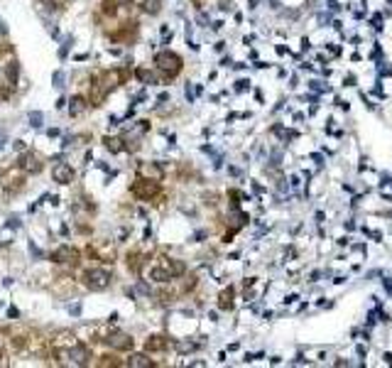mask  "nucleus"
<instances>
[{
	"instance_id": "1",
	"label": "nucleus",
	"mask_w": 392,
	"mask_h": 368,
	"mask_svg": "<svg viewBox=\"0 0 392 368\" xmlns=\"http://www.w3.org/2000/svg\"><path fill=\"white\" fill-rule=\"evenodd\" d=\"M110 282H113V275H110L108 270H103V268H93V270L86 273V287H88V290L101 292V290L110 287Z\"/></svg>"
},
{
	"instance_id": "2",
	"label": "nucleus",
	"mask_w": 392,
	"mask_h": 368,
	"mask_svg": "<svg viewBox=\"0 0 392 368\" xmlns=\"http://www.w3.org/2000/svg\"><path fill=\"white\" fill-rule=\"evenodd\" d=\"M157 67H159V71H164L172 79L181 71V59L174 52H162V54H157Z\"/></svg>"
},
{
	"instance_id": "3",
	"label": "nucleus",
	"mask_w": 392,
	"mask_h": 368,
	"mask_svg": "<svg viewBox=\"0 0 392 368\" xmlns=\"http://www.w3.org/2000/svg\"><path fill=\"white\" fill-rule=\"evenodd\" d=\"M157 182L154 179H137L135 184H132V194L137 197V199H150V197H154L157 194Z\"/></svg>"
},
{
	"instance_id": "4",
	"label": "nucleus",
	"mask_w": 392,
	"mask_h": 368,
	"mask_svg": "<svg viewBox=\"0 0 392 368\" xmlns=\"http://www.w3.org/2000/svg\"><path fill=\"white\" fill-rule=\"evenodd\" d=\"M106 344L110 348H115V351H130L132 348V336H128V334H110L106 339Z\"/></svg>"
},
{
	"instance_id": "5",
	"label": "nucleus",
	"mask_w": 392,
	"mask_h": 368,
	"mask_svg": "<svg viewBox=\"0 0 392 368\" xmlns=\"http://www.w3.org/2000/svg\"><path fill=\"white\" fill-rule=\"evenodd\" d=\"M52 177H54V182H59V184H69V182L74 179V169H71V164L59 162V164L52 169Z\"/></svg>"
},
{
	"instance_id": "6",
	"label": "nucleus",
	"mask_w": 392,
	"mask_h": 368,
	"mask_svg": "<svg viewBox=\"0 0 392 368\" xmlns=\"http://www.w3.org/2000/svg\"><path fill=\"white\" fill-rule=\"evenodd\" d=\"M69 358H71L76 366H86L88 358H91V351H88L86 346H74V348L69 351Z\"/></svg>"
},
{
	"instance_id": "7",
	"label": "nucleus",
	"mask_w": 392,
	"mask_h": 368,
	"mask_svg": "<svg viewBox=\"0 0 392 368\" xmlns=\"http://www.w3.org/2000/svg\"><path fill=\"white\" fill-rule=\"evenodd\" d=\"M20 167H22L25 172H40V169H42V164H40V160H37L35 155H25V157L20 160Z\"/></svg>"
},
{
	"instance_id": "8",
	"label": "nucleus",
	"mask_w": 392,
	"mask_h": 368,
	"mask_svg": "<svg viewBox=\"0 0 392 368\" xmlns=\"http://www.w3.org/2000/svg\"><path fill=\"white\" fill-rule=\"evenodd\" d=\"M74 255H76V253H74L69 246H62L59 251H54L52 260H54V263H69V260H74Z\"/></svg>"
},
{
	"instance_id": "9",
	"label": "nucleus",
	"mask_w": 392,
	"mask_h": 368,
	"mask_svg": "<svg viewBox=\"0 0 392 368\" xmlns=\"http://www.w3.org/2000/svg\"><path fill=\"white\" fill-rule=\"evenodd\" d=\"M128 366H135V368H147V366H152V361H150L145 353H130V358H128Z\"/></svg>"
},
{
	"instance_id": "10",
	"label": "nucleus",
	"mask_w": 392,
	"mask_h": 368,
	"mask_svg": "<svg viewBox=\"0 0 392 368\" xmlns=\"http://www.w3.org/2000/svg\"><path fill=\"white\" fill-rule=\"evenodd\" d=\"M86 106H88V103H86V98L74 96V98H71V103H69V113H71V115H79V113H84V111H86Z\"/></svg>"
},
{
	"instance_id": "11",
	"label": "nucleus",
	"mask_w": 392,
	"mask_h": 368,
	"mask_svg": "<svg viewBox=\"0 0 392 368\" xmlns=\"http://www.w3.org/2000/svg\"><path fill=\"white\" fill-rule=\"evenodd\" d=\"M169 346V341L164 339V336H150L147 339V351H162V348H167Z\"/></svg>"
},
{
	"instance_id": "12",
	"label": "nucleus",
	"mask_w": 392,
	"mask_h": 368,
	"mask_svg": "<svg viewBox=\"0 0 392 368\" xmlns=\"http://www.w3.org/2000/svg\"><path fill=\"white\" fill-rule=\"evenodd\" d=\"M164 268L169 270V275H172V277H176V275H181V273L186 270V268H184V263H181V260H174V258H172V260H167V263H164Z\"/></svg>"
},
{
	"instance_id": "13",
	"label": "nucleus",
	"mask_w": 392,
	"mask_h": 368,
	"mask_svg": "<svg viewBox=\"0 0 392 368\" xmlns=\"http://www.w3.org/2000/svg\"><path fill=\"white\" fill-rule=\"evenodd\" d=\"M150 277H152V280H157V282H167V280H172V275H169V270H167V268H152V270H150Z\"/></svg>"
},
{
	"instance_id": "14",
	"label": "nucleus",
	"mask_w": 392,
	"mask_h": 368,
	"mask_svg": "<svg viewBox=\"0 0 392 368\" xmlns=\"http://www.w3.org/2000/svg\"><path fill=\"white\" fill-rule=\"evenodd\" d=\"M159 10H162L159 0H145V13H150V15H157Z\"/></svg>"
},
{
	"instance_id": "15",
	"label": "nucleus",
	"mask_w": 392,
	"mask_h": 368,
	"mask_svg": "<svg viewBox=\"0 0 392 368\" xmlns=\"http://www.w3.org/2000/svg\"><path fill=\"white\" fill-rule=\"evenodd\" d=\"M103 142H106V147H108L110 152H120V150H123V145H120V140H118V138H106Z\"/></svg>"
},
{
	"instance_id": "16",
	"label": "nucleus",
	"mask_w": 392,
	"mask_h": 368,
	"mask_svg": "<svg viewBox=\"0 0 392 368\" xmlns=\"http://www.w3.org/2000/svg\"><path fill=\"white\" fill-rule=\"evenodd\" d=\"M42 120H44V115H42L40 111H32V113H30V125H32V128H42Z\"/></svg>"
},
{
	"instance_id": "17",
	"label": "nucleus",
	"mask_w": 392,
	"mask_h": 368,
	"mask_svg": "<svg viewBox=\"0 0 392 368\" xmlns=\"http://www.w3.org/2000/svg\"><path fill=\"white\" fill-rule=\"evenodd\" d=\"M8 79H10L13 84L18 81V62H13V64L8 67Z\"/></svg>"
},
{
	"instance_id": "18",
	"label": "nucleus",
	"mask_w": 392,
	"mask_h": 368,
	"mask_svg": "<svg viewBox=\"0 0 392 368\" xmlns=\"http://www.w3.org/2000/svg\"><path fill=\"white\" fill-rule=\"evenodd\" d=\"M221 307H223V309H231V292H226V295L221 297Z\"/></svg>"
},
{
	"instance_id": "19",
	"label": "nucleus",
	"mask_w": 392,
	"mask_h": 368,
	"mask_svg": "<svg viewBox=\"0 0 392 368\" xmlns=\"http://www.w3.org/2000/svg\"><path fill=\"white\" fill-rule=\"evenodd\" d=\"M62 81H64V74H62V71H57V74H54V86H57V89H62V86H64Z\"/></svg>"
},
{
	"instance_id": "20",
	"label": "nucleus",
	"mask_w": 392,
	"mask_h": 368,
	"mask_svg": "<svg viewBox=\"0 0 392 368\" xmlns=\"http://www.w3.org/2000/svg\"><path fill=\"white\" fill-rule=\"evenodd\" d=\"M135 292H140V295H150V287H147L145 282H137V287H135Z\"/></svg>"
},
{
	"instance_id": "21",
	"label": "nucleus",
	"mask_w": 392,
	"mask_h": 368,
	"mask_svg": "<svg viewBox=\"0 0 392 368\" xmlns=\"http://www.w3.org/2000/svg\"><path fill=\"white\" fill-rule=\"evenodd\" d=\"M0 32H3V35L8 32V27H5V23H3V20H0Z\"/></svg>"
},
{
	"instance_id": "22",
	"label": "nucleus",
	"mask_w": 392,
	"mask_h": 368,
	"mask_svg": "<svg viewBox=\"0 0 392 368\" xmlns=\"http://www.w3.org/2000/svg\"><path fill=\"white\" fill-rule=\"evenodd\" d=\"M5 147V138H0V150H3Z\"/></svg>"
}]
</instances>
